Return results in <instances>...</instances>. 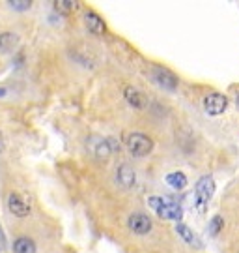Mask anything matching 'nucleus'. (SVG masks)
<instances>
[{
  "instance_id": "dca6fc26",
  "label": "nucleus",
  "mask_w": 239,
  "mask_h": 253,
  "mask_svg": "<svg viewBox=\"0 0 239 253\" xmlns=\"http://www.w3.org/2000/svg\"><path fill=\"white\" fill-rule=\"evenodd\" d=\"M222 227H224V221H222V217L221 216H215L211 221H209V227H207V229H209V235L217 236L222 231Z\"/></svg>"
},
{
  "instance_id": "f3484780",
  "label": "nucleus",
  "mask_w": 239,
  "mask_h": 253,
  "mask_svg": "<svg viewBox=\"0 0 239 253\" xmlns=\"http://www.w3.org/2000/svg\"><path fill=\"white\" fill-rule=\"evenodd\" d=\"M8 4L13 9H17V11H27V9H30V6H32L30 0H9Z\"/></svg>"
},
{
  "instance_id": "39448f33",
  "label": "nucleus",
  "mask_w": 239,
  "mask_h": 253,
  "mask_svg": "<svg viewBox=\"0 0 239 253\" xmlns=\"http://www.w3.org/2000/svg\"><path fill=\"white\" fill-rule=\"evenodd\" d=\"M195 193L200 203H207L211 199L213 193H215V180H213L211 174H205V176H202L200 180L196 182Z\"/></svg>"
},
{
  "instance_id": "423d86ee",
  "label": "nucleus",
  "mask_w": 239,
  "mask_h": 253,
  "mask_svg": "<svg viewBox=\"0 0 239 253\" xmlns=\"http://www.w3.org/2000/svg\"><path fill=\"white\" fill-rule=\"evenodd\" d=\"M127 225H129V229L133 231L135 235H148L151 231V219L146 214L135 212L127 219Z\"/></svg>"
},
{
  "instance_id": "4468645a",
  "label": "nucleus",
  "mask_w": 239,
  "mask_h": 253,
  "mask_svg": "<svg viewBox=\"0 0 239 253\" xmlns=\"http://www.w3.org/2000/svg\"><path fill=\"white\" fill-rule=\"evenodd\" d=\"M77 8H79V2H77V0H56V2H54V9H56L58 13H64V15L73 13Z\"/></svg>"
},
{
  "instance_id": "0eeeda50",
  "label": "nucleus",
  "mask_w": 239,
  "mask_h": 253,
  "mask_svg": "<svg viewBox=\"0 0 239 253\" xmlns=\"http://www.w3.org/2000/svg\"><path fill=\"white\" fill-rule=\"evenodd\" d=\"M8 210L15 217H27L30 214V207L28 203L19 193H9L8 197Z\"/></svg>"
},
{
  "instance_id": "9b49d317",
  "label": "nucleus",
  "mask_w": 239,
  "mask_h": 253,
  "mask_svg": "<svg viewBox=\"0 0 239 253\" xmlns=\"http://www.w3.org/2000/svg\"><path fill=\"white\" fill-rule=\"evenodd\" d=\"M19 45V36L15 32H2L0 34V53H11Z\"/></svg>"
},
{
  "instance_id": "412c9836",
  "label": "nucleus",
  "mask_w": 239,
  "mask_h": 253,
  "mask_svg": "<svg viewBox=\"0 0 239 253\" xmlns=\"http://www.w3.org/2000/svg\"><path fill=\"white\" fill-rule=\"evenodd\" d=\"M0 253H2V250H0Z\"/></svg>"
},
{
  "instance_id": "6e6552de",
  "label": "nucleus",
  "mask_w": 239,
  "mask_h": 253,
  "mask_svg": "<svg viewBox=\"0 0 239 253\" xmlns=\"http://www.w3.org/2000/svg\"><path fill=\"white\" fill-rule=\"evenodd\" d=\"M116 180H118L120 186H124V188H133L135 180H137V174H135L133 167L129 163L118 165V169H116Z\"/></svg>"
},
{
  "instance_id": "1a4fd4ad",
  "label": "nucleus",
  "mask_w": 239,
  "mask_h": 253,
  "mask_svg": "<svg viewBox=\"0 0 239 253\" xmlns=\"http://www.w3.org/2000/svg\"><path fill=\"white\" fill-rule=\"evenodd\" d=\"M124 96H125V100H127V103L133 105L135 109H144L148 105V98H146L138 88H135V86H125Z\"/></svg>"
},
{
  "instance_id": "9d476101",
  "label": "nucleus",
  "mask_w": 239,
  "mask_h": 253,
  "mask_svg": "<svg viewBox=\"0 0 239 253\" xmlns=\"http://www.w3.org/2000/svg\"><path fill=\"white\" fill-rule=\"evenodd\" d=\"M84 25H86V28H88L92 34H96V36L105 34V23H103V19L99 17L96 11H88V13L84 15Z\"/></svg>"
},
{
  "instance_id": "f8f14e48",
  "label": "nucleus",
  "mask_w": 239,
  "mask_h": 253,
  "mask_svg": "<svg viewBox=\"0 0 239 253\" xmlns=\"http://www.w3.org/2000/svg\"><path fill=\"white\" fill-rule=\"evenodd\" d=\"M176 231H177V235L181 236L183 240H185L189 246H195V248H202V242H200V238L189 229V227L185 225V223H177L176 225Z\"/></svg>"
},
{
  "instance_id": "f03ea898",
  "label": "nucleus",
  "mask_w": 239,
  "mask_h": 253,
  "mask_svg": "<svg viewBox=\"0 0 239 253\" xmlns=\"http://www.w3.org/2000/svg\"><path fill=\"white\" fill-rule=\"evenodd\" d=\"M125 145L129 148V152L135 154V156H148L153 150L151 137H148L146 133H140V131L129 133L127 139H125Z\"/></svg>"
},
{
  "instance_id": "20e7f679",
  "label": "nucleus",
  "mask_w": 239,
  "mask_h": 253,
  "mask_svg": "<svg viewBox=\"0 0 239 253\" xmlns=\"http://www.w3.org/2000/svg\"><path fill=\"white\" fill-rule=\"evenodd\" d=\"M228 107V98L224 94H219V92H213V94H207L204 98V109L207 115H222Z\"/></svg>"
},
{
  "instance_id": "aec40b11",
  "label": "nucleus",
  "mask_w": 239,
  "mask_h": 253,
  "mask_svg": "<svg viewBox=\"0 0 239 253\" xmlns=\"http://www.w3.org/2000/svg\"><path fill=\"white\" fill-rule=\"evenodd\" d=\"M238 105H239V96H238Z\"/></svg>"
},
{
  "instance_id": "6ab92c4d",
  "label": "nucleus",
  "mask_w": 239,
  "mask_h": 253,
  "mask_svg": "<svg viewBox=\"0 0 239 253\" xmlns=\"http://www.w3.org/2000/svg\"><path fill=\"white\" fill-rule=\"evenodd\" d=\"M6 96V88H0V98H4Z\"/></svg>"
},
{
  "instance_id": "7ed1b4c3",
  "label": "nucleus",
  "mask_w": 239,
  "mask_h": 253,
  "mask_svg": "<svg viewBox=\"0 0 239 253\" xmlns=\"http://www.w3.org/2000/svg\"><path fill=\"white\" fill-rule=\"evenodd\" d=\"M151 77L159 86H163L165 90H176L177 88V75L172 73L169 68L163 66H153L151 68Z\"/></svg>"
},
{
  "instance_id": "a211bd4d",
  "label": "nucleus",
  "mask_w": 239,
  "mask_h": 253,
  "mask_svg": "<svg viewBox=\"0 0 239 253\" xmlns=\"http://www.w3.org/2000/svg\"><path fill=\"white\" fill-rule=\"evenodd\" d=\"M4 150V135H2V131H0V152Z\"/></svg>"
},
{
  "instance_id": "ddd939ff",
  "label": "nucleus",
  "mask_w": 239,
  "mask_h": 253,
  "mask_svg": "<svg viewBox=\"0 0 239 253\" xmlns=\"http://www.w3.org/2000/svg\"><path fill=\"white\" fill-rule=\"evenodd\" d=\"M13 252L15 253H35V242L28 236H19L13 242Z\"/></svg>"
},
{
  "instance_id": "2eb2a0df",
  "label": "nucleus",
  "mask_w": 239,
  "mask_h": 253,
  "mask_svg": "<svg viewBox=\"0 0 239 253\" xmlns=\"http://www.w3.org/2000/svg\"><path fill=\"white\" fill-rule=\"evenodd\" d=\"M167 184L174 190H183L187 186V176L183 172H170L167 176Z\"/></svg>"
},
{
  "instance_id": "f257e3e1",
  "label": "nucleus",
  "mask_w": 239,
  "mask_h": 253,
  "mask_svg": "<svg viewBox=\"0 0 239 253\" xmlns=\"http://www.w3.org/2000/svg\"><path fill=\"white\" fill-rule=\"evenodd\" d=\"M150 207L163 219H172V221L179 223V219L183 216L181 207L177 203H174L172 199H169V197H150Z\"/></svg>"
}]
</instances>
